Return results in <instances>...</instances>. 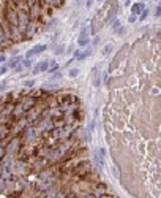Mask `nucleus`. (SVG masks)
I'll list each match as a JSON object with an SVG mask.
<instances>
[{"mask_svg":"<svg viewBox=\"0 0 161 198\" xmlns=\"http://www.w3.org/2000/svg\"><path fill=\"white\" fill-rule=\"evenodd\" d=\"M145 8V6H144V3H134V5L131 6V13L133 14H141V13H142V10Z\"/></svg>","mask_w":161,"mask_h":198,"instance_id":"nucleus-6","label":"nucleus"},{"mask_svg":"<svg viewBox=\"0 0 161 198\" xmlns=\"http://www.w3.org/2000/svg\"><path fill=\"white\" fill-rule=\"evenodd\" d=\"M128 21H130V22H134V21H136V14L130 16V19H128Z\"/></svg>","mask_w":161,"mask_h":198,"instance_id":"nucleus-22","label":"nucleus"},{"mask_svg":"<svg viewBox=\"0 0 161 198\" xmlns=\"http://www.w3.org/2000/svg\"><path fill=\"white\" fill-rule=\"evenodd\" d=\"M80 3H82V0H76V6H79Z\"/></svg>","mask_w":161,"mask_h":198,"instance_id":"nucleus-23","label":"nucleus"},{"mask_svg":"<svg viewBox=\"0 0 161 198\" xmlns=\"http://www.w3.org/2000/svg\"><path fill=\"white\" fill-rule=\"evenodd\" d=\"M89 56H92V49H85V51H80L78 60H84V59H87Z\"/></svg>","mask_w":161,"mask_h":198,"instance_id":"nucleus-8","label":"nucleus"},{"mask_svg":"<svg viewBox=\"0 0 161 198\" xmlns=\"http://www.w3.org/2000/svg\"><path fill=\"white\" fill-rule=\"evenodd\" d=\"M155 16H156V18H161V5H158L155 8Z\"/></svg>","mask_w":161,"mask_h":198,"instance_id":"nucleus-17","label":"nucleus"},{"mask_svg":"<svg viewBox=\"0 0 161 198\" xmlns=\"http://www.w3.org/2000/svg\"><path fill=\"white\" fill-rule=\"evenodd\" d=\"M19 60H21V57H13L11 60H8V63H6V65H8V68H14V67L19 63Z\"/></svg>","mask_w":161,"mask_h":198,"instance_id":"nucleus-7","label":"nucleus"},{"mask_svg":"<svg viewBox=\"0 0 161 198\" xmlns=\"http://www.w3.org/2000/svg\"><path fill=\"white\" fill-rule=\"evenodd\" d=\"M100 41H101V38H100V35H95V36H93V41H92V43H93V45H95V46H96V45H100Z\"/></svg>","mask_w":161,"mask_h":198,"instance_id":"nucleus-16","label":"nucleus"},{"mask_svg":"<svg viewBox=\"0 0 161 198\" xmlns=\"http://www.w3.org/2000/svg\"><path fill=\"white\" fill-rule=\"evenodd\" d=\"M60 78H62V73H54V75H52V81H55V79H60Z\"/></svg>","mask_w":161,"mask_h":198,"instance_id":"nucleus-19","label":"nucleus"},{"mask_svg":"<svg viewBox=\"0 0 161 198\" xmlns=\"http://www.w3.org/2000/svg\"><path fill=\"white\" fill-rule=\"evenodd\" d=\"M52 62H49V60H41L40 63H36V67L33 68V75H38V73H43V72H48L49 70V65H51Z\"/></svg>","mask_w":161,"mask_h":198,"instance_id":"nucleus-4","label":"nucleus"},{"mask_svg":"<svg viewBox=\"0 0 161 198\" xmlns=\"http://www.w3.org/2000/svg\"><path fill=\"white\" fill-rule=\"evenodd\" d=\"M59 68V65H57L55 62L52 60V63H51V67H49V73H52V72H55V70Z\"/></svg>","mask_w":161,"mask_h":198,"instance_id":"nucleus-14","label":"nucleus"},{"mask_svg":"<svg viewBox=\"0 0 161 198\" xmlns=\"http://www.w3.org/2000/svg\"><path fill=\"white\" fill-rule=\"evenodd\" d=\"M43 51H46V46H44V45H36V46H33V48H30L29 51H27L25 57H27V59H32L33 56H38V54H41Z\"/></svg>","mask_w":161,"mask_h":198,"instance_id":"nucleus-3","label":"nucleus"},{"mask_svg":"<svg viewBox=\"0 0 161 198\" xmlns=\"http://www.w3.org/2000/svg\"><path fill=\"white\" fill-rule=\"evenodd\" d=\"M93 2H95V0H87V3H85V6L87 8H90V6L93 5Z\"/></svg>","mask_w":161,"mask_h":198,"instance_id":"nucleus-21","label":"nucleus"},{"mask_svg":"<svg viewBox=\"0 0 161 198\" xmlns=\"http://www.w3.org/2000/svg\"><path fill=\"white\" fill-rule=\"evenodd\" d=\"M22 65L27 67V68H30V67H32V59H27V57H25V59L22 60Z\"/></svg>","mask_w":161,"mask_h":198,"instance_id":"nucleus-13","label":"nucleus"},{"mask_svg":"<svg viewBox=\"0 0 161 198\" xmlns=\"http://www.w3.org/2000/svg\"><path fill=\"white\" fill-rule=\"evenodd\" d=\"M38 24H40V21H30V24L27 25V29L24 30V35H25V40H30L33 35L36 33V30H38Z\"/></svg>","mask_w":161,"mask_h":198,"instance_id":"nucleus-2","label":"nucleus"},{"mask_svg":"<svg viewBox=\"0 0 161 198\" xmlns=\"http://www.w3.org/2000/svg\"><path fill=\"white\" fill-rule=\"evenodd\" d=\"M111 52H112V45H106L104 48H103V52H101V54H103V56H109Z\"/></svg>","mask_w":161,"mask_h":198,"instance_id":"nucleus-9","label":"nucleus"},{"mask_svg":"<svg viewBox=\"0 0 161 198\" xmlns=\"http://www.w3.org/2000/svg\"><path fill=\"white\" fill-rule=\"evenodd\" d=\"M119 27H120V22H119V21H114V22H112V30H114V32H117V30H119Z\"/></svg>","mask_w":161,"mask_h":198,"instance_id":"nucleus-15","label":"nucleus"},{"mask_svg":"<svg viewBox=\"0 0 161 198\" xmlns=\"http://www.w3.org/2000/svg\"><path fill=\"white\" fill-rule=\"evenodd\" d=\"M147 16H149V10L144 8V10H142V13H141V16H139V19H141V21H145Z\"/></svg>","mask_w":161,"mask_h":198,"instance_id":"nucleus-12","label":"nucleus"},{"mask_svg":"<svg viewBox=\"0 0 161 198\" xmlns=\"http://www.w3.org/2000/svg\"><path fill=\"white\" fill-rule=\"evenodd\" d=\"M63 52H65V45H60L59 48L55 49V52H54V54H55V56H60V54H63Z\"/></svg>","mask_w":161,"mask_h":198,"instance_id":"nucleus-10","label":"nucleus"},{"mask_svg":"<svg viewBox=\"0 0 161 198\" xmlns=\"http://www.w3.org/2000/svg\"><path fill=\"white\" fill-rule=\"evenodd\" d=\"M78 75H79V70H78V68H73V70H70V72H68V76H70V78H76Z\"/></svg>","mask_w":161,"mask_h":198,"instance_id":"nucleus-11","label":"nucleus"},{"mask_svg":"<svg viewBox=\"0 0 161 198\" xmlns=\"http://www.w3.org/2000/svg\"><path fill=\"white\" fill-rule=\"evenodd\" d=\"M6 72H8V65H3V67H0V76H2V75H5Z\"/></svg>","mask_w":161,"mask_h":198,"instance_id":"nucleus-18","label":"nucleus"},{"mask_svg":"<svg viewBox=\"0 0 161 198\" xmlns=\"http://www.w3.org/2000/svg\"><path fill=\"white\" fill-rule=\"evenodd\" d=\"M78 43H79V46H87V45L90 43V38H89V30H87V29H84L82 32H80V36H79Z\"/></svg>","mask_w":161,"mask_h":198,"instance_id":"nucleus-5","label":"nucleus"},{"mask_svg":"<svg viewBox=\"0 0 161 198\" xmlns=\"http://www.w3.org/2000/svg\"><path fill=\"white\" fill-rule=\"evenodd\" d=\"M5 60V56H0V62H3Z\"/></svg>","mask_w":161,"mask_h":198,"instance_id":"nucleus-24","label":"nucleus"},{"mask_svg":"<svg viewBox=\"0 0 161 198\" xmlns=\"http://www.w3.org/2000/svg\"><path fill=\"white\" fill-rule=\"evenodd\" d=\"M36 133H38V129H36V127H33V125H27L25 129H24V132H22L19 136H21L22 143H32V141H35Z\"/></svg>","mask_w":161,"mask_h":198,"instance_id":"nucleus-1","label":"nucleus"},{"mask_svg":"<svg viewBox=\"0 0 161 198\" xmlns=\"http://www.w3.org/2000/svg\"><path fill=\"white\" fill-rule=\"evenodd\" d=\"M33 84H35V81H25V82H24L25 87H32Z\"/></svg>","mask_w":161,"mask_h":198,"instance_id":"nucleus-20","label":"nucleus"},{"mask_svg":"<svg viewBox=\"0 0 161 198\" xmlns=\"http://www.w3.org/2000/svg\"><path fill=\"white\" fill-rule=\"evenodd\" d=\"M96 2H103V0H96Z\"/></svg>","mask_w":161,"mask_h":198,"instance_id":"nucleus-25","label":"nucleus"}]
</instances>
